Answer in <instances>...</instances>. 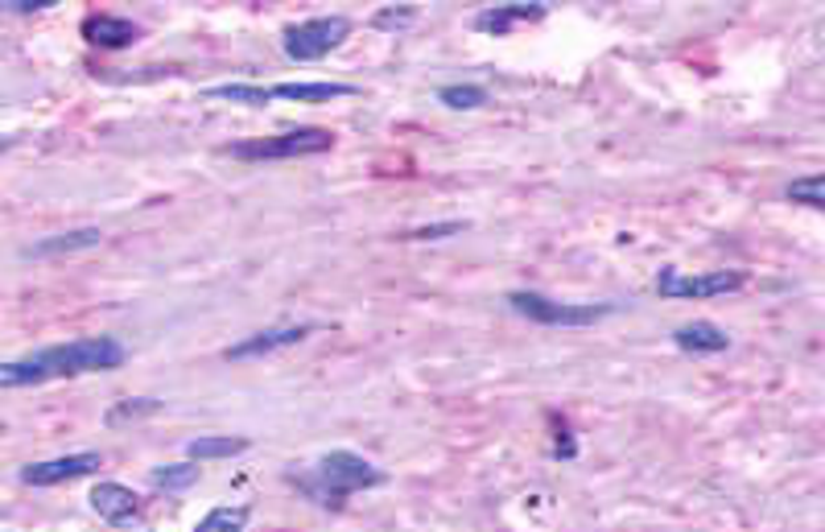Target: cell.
<instances>
[{"mask_svg": "<svg viewBox=\"0 0 825 532\" xmlns=\"http://www.w3.org/2000/svg\"><path fill=\"white\" fill-rule=\"evenodd\" d=\"M124 363V347L116 339H75L63 347H46L37 355L25 360H4L0 363V393L4 388H30V384H46V380H70V376H91V372H112Z\"/></svg>", "mask_w": 825, "mask_h": 532, "instance_id": "6da1fadb", "label": "cell"}, {"mask_svg": "<svg viewBox=\"0 0 825 532\" xmlns=\"http://www.w3.org/2000/svg\"><path fill=\"white\" fill-rule=\"evenodd\" d=\"M297 483V491H306L314 503L323 508H343L347 496L355 491H368V487H380L384 483V471L372 466L363 454L355 450H330L318 459V466L309 475H290Z\"/></svg>", "mask_w": 825, "mask_h": 532, "instance_id": "7a4b0ae2", "label": "cell"}, {"mask_svg": "<svg viewBox=\"0 0 825 532\" xmlns=\"http://www.w3.org/2000/svg\"><path fill=\"white\" fill-rule=\"evenodd\" d=\"M508 306L541 327H595L599 318L611 314V306H590V302H553L536 290H512L508 293Z\"/></svg>", "mask_w": 825, "mask_h": 532, "instance_id": "3957f363", "label": "cell"}, {"mask_svg": "<svg viewBox=\"0 0 825 532\" xmlns=\"http://www.w3.org/2000/svg\"><path fill=\"white\" fill-rule=\"evenodd\" d=\"M330 145H335V133H327V128H290V133H276V137L240 140L227 154L236 161H290V157L327 154Z\"/></svg>", "mask_w": 825, "mask_h": 532, "instance_id": "277c9868", "label": "cell"}, {"mask_svg": "<svg viewBox=\"0 0 825 532\" xmlns=\"http://www.w3.org/2000/svg\"><path fill=\"white\" fill-rule=\"evenodd\" d=\"M347 37H351V21L347 18H314L302 21V25H290L285 37H281V46H285V54H290L293 63H318L335 46H343Z\"/></svg>", "mask_w": 825, "mask_h": 532, "instance_id": "5b68a950", "label": "cell"}, {"mask_svg": "<svg viewBox=\"0 0 825 532\" xmlns=\"http://www.w3.org/2000/svg\"><path fill=\"white\" fill-rule=\"evenodd\" d=\"M743 290V273H681V269H660L656 276V293L660 297H673V302H686V297H722V293Z\"/></svg>", "mask_w": 825, "mask_h": 532, "instance_id": "8992f818", "label": "cell"}, {"mask_svg": "<svg viewBox=\"0 0 825 532\" xmlns=\"http://www.w3.org/2000/svg\"><path fill=\"white\" fill-rule=\"evenodd\" d=\"M314 330H318L314 322H302V327H269V330H257V335H248V339H240V343L227 347L224 360L244 363V360H260V355H276V351H290V347H297L302 339H309Z\"/></svg>", "mask_w": 825, "mask_h": 532, "instance_id": "52a82bcc", "label": "cell"}, {"mask_svg": "<svg viewBox=\"0 0 825 532\" xmlns=\"http://www.w3.org/2000/svg\"><path fill=\"white\" fill-rule=\"evenodd\" d=\"M103 466L100 454H63V459H50V463H30L21 471V483L30 487H54V483H70V479H83V475H95Z\"/></svg>", "mask_w": 825, "mask_h": 532, "instance_id": "ba28073f", "label": "cell"}, {"mask_svg": "<svg viewBox=\"0 0 825 532\" xmlns=\"http://www.w3.org/2000/svg\"><path fill=\"white\" fill-rule=\"evenodd\" d=\"M91 508L108 524H133L140 516V496L133 487H124V483H100L91 491Z\"/></svg>", "mask_w": 825, "mask_h": 532, "instance_id": "9c48e42d", "label": "cell"}, {"mask_svg": "<svg viewBox=\"0 0 825 532\" xmlns=\"http://www.w3.org/2000/svg\"><path fill=\"white\" fill-rule=\"evenodd\" d=\"M83 37L91 46H103V50H124L140 37V30L128 18H116V13H91L83 21Z\"/></svg>", "mask_w": 825, "mask_h": 532, "instance_id": "30bf717a", "label": "cell"}, {"mask_svg": "<svg viewBox=\"0 0 825 532\" xmlns=\"http://www.w3.org/2000/svg\"><path fill=\"white\" fill-rule=\"evenodd\" d=\"M545 18V4H491V9H483L479 18H475V30L479 34H512L516 25H524V21H541Z\"/></svg>", "mask_w": 825, "mask_h": 532, "instance_id": "8fae6325", "label": "cell"}, {"mask_svg": "<svg viewBox=\"0 0 825 532\" xmlns=\"http://www.w3.org/2000/svg\"><path fill=\"white\" fill-rule=\"evenodd\" d=\"M673 343L689 351V355H722L731 347V335L714 322H686V327L673 330Z\"/></svg>", "mask_w": 825, "mask_h": 532, "instance_id": "7c38bea8", "label": "cell"}, {"mask_svg": "<svg viewBox=\"0 0 825 532\" xmlns=\"http://www.w3.org/2000/svg\"><path fill=\"white\" fill-rule=\"evenodd\" d=\"M339 95H355V87L351 83H276V87H269V100L323 103V100H339Z\"/></svg>", "mask_w": 825, "mask_h": 532, "instance_id": "4fadbf2b", "label": "cell"}, {"mask_svg": "<svg viewBox=\"0 0 825 532\" xmlns=\"http://www.w3.org/2000/svg\"><path fill=\"white\" fill-rule=\"evenodd\" d=\"M103 240L100 227H83V231H63V236H50V240L25 248V257H70V252H83V248H95Z\"/></svg>", "mask_w": 825, "mask_h": 532, "instance_id": "5bb4252c", "label": "cell"}, {"mask_svg": "<svg viewBox=\"0 0 825 532\" xmlns=\"http://www.w3.org/2000/svg\"><path fill=\"white\" fill-rule=\"evenodd\" d=\"M248 450V438H227V433H206V438H194L187 446L190 463H211V459H231V454H244Z\"/></svg>", "mask_w": 825, "mask_h": 532, "instance_id": "9a60e30c", "label": "cell"}, {"mask_svg": "<svg viewBox=\"0 0 825 532\" xmlns=\"http://www.w3.org/2000/svg\"><path fill=\"white\" fill-rule=\"evenodd\" d=\"M199 463H173V466H157L154 475H149V483H154L157 491H187V487H194L199 483Z\"/></svg>", "mask_w": 825, "mask_h": 532, "instance_id": "2e32d148", "label": "cell"}, {"mask_svg": "<svg viewBox=\"0 0 825 532\" xmlns=\"http://www.w3.org/2000/svg\"><path fill=\"white\" fill-rule=\"evenodd\" d=\"M194 532H248V508H211Z\"/></svg>", "mask_w": 825, "mask_h": 532, "instance_id": "e0dca14e", "label": "cell"}, {"mask_svg": "<svg viewBox=\"0 0 825 532\" xmlns=\"http://www.w3.org/2000/svg\"><path fill=\"white\" fill-rule=\"evenodd\" d=\"M211 100H231V103H248V107H264L269 100V87H252V83H224L206 91Z\"/></svg>", "mask_w": 825, "mask_h": 532, "instance_id": "ac0fdd59", "label": "cell"}, {"mask_svg": "<svg viewBox=\"0 0 825 532\" xmlns=\"http://www.w3.org/2000/svg\"><path fill=\"white\" fill-rule=\"evenodd\" d=\"M784 194H789L792 203H805V206H813V211H822V206H825V178H822V173L792 178L789 186H784Z\"/></svg>", "mask_w": 825, "mask_h": 532, "instance_id": "d6986e66", "label": "cell"}, {"mask_svg": "<svg viewBox=\"0 0 825 532\" xmlns=\"http://www.w3.org/2000/svg\"><path fill=\"white\" fill-rule=\"evenodd\" d=\"M438 100L447 103V107H459V112H463V107H479V103H487V91L475 83H450L438 91Z\"/></svg>", "mask_w": 825, "mask_h": 532, "instance_id": "ffe728a7", "label": "cell"}, {"mask_svg": "<svg viewBox=\"0 0 825 532\" xmlns=\"http://www.w3.org/2000/svg\"><path fill=\"white\" fill-rule=\"evenodd\" d=\"M466 224L463 219H447V224H430V227H409L400 231L396 240H447V236H463Z\"/></svg>", "mask_w": 825, "mask_h": 532, "instance_id": "44dd1931", "label": "cell"}, {"mask_svg": "<svg viewBox=\"0 0 825 532\" xmlns=\"http://www.w3.org/2000/svg\"><path fill=\"white\" fill-rule=\"evenodd\" d=\"M553 459H562V463L578 459V442H574V430H569L566 417H553Z\"/></svg>", "mask_w": 825, "mask_h": 532, "instance_id": "7402d4cb", "label": "cell"}, {"mask_svg": "<svg viewBox=\"0 0 825 532\" xmlns=\"http://www.w3.org/2000/svg\"><path fill=\"white\" fill-rule=\"evenodd\" d=\"M157 409H161V400H149V396L124 400V405H116V409L108 412V426H121V421H128V417H145V412H157Z\"/></svg>", "mask_w": 825, "mask_h": 532, "instance_id": "603a6c76", "label": "cell"}, {"mask_svg": "<svg viewBox=\"0 0 825 532\" xmlns=\"http://www.w3.org/2000/svg\"><path fill=\"white\" fill-rule=\"evenodd\" d=\"M412 18H417V13H412L409 4H405V9H380L376 18H372V25H376V30H400V25H409Z\"/></svg>", "mask_w": 825, "mask_h": 532, "instance_id": "cb8c5ba5", "label": "cell"}, {"mask_svg": "<svg viewBox=\"0 0 825 532\" xmlns=\"http://www.w3.org/2000/svg\"><path fill=\"white\" fill-rule=\"evenodd\" d=\"M9 145H13V137H0V154H4V149H9Z\"/></svg>", "mask_w": 825, "mask_h": 532, "instance_id": "d4e9b609", "label": "cell"}]
</instances>
